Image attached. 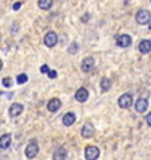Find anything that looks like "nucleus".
<instances>
[{"label": "nucleus", "instance_id": "obj_19", "mask_svg": "<svg viewBox=\"0 0 151 160\" xmlns=\"http://www.w3.org/2000/svg\"><path fill=\"white\" fill-rule=\"evenodd\" d=\"M28 75L26 74H20V75H17V78H16V82H17V84H25L26 82H28Z\"/></svg>", "mask_w": 151, "mask_h": 160}, {"label": "nucleus", "instance_id": "obj_6", "mask_svg": "<svg viewBox=\"0 0 151 160\" xmlns=\"http://www.w3.org/2000/svg\"><path fill=\"white\" fill-rule=\"evenodd\" d=\"M135 110L138 112V113H144L147 110V108H148V100L147 98H144V97H139L135 101Z\"/></svg>", "mask_w": 151, "mask_h": 160}, {"label": "nucleus", "instance_id": "obj_11", "mask_svg": "<svg viewBox=\"0 0 151 160\" xmlns=\"http://www.w3.org/2000/svg\"><path fill=\"white\" fill-rule=\"evenodd\" d=\"M23 110H24V105L15 102V104H12L11 108H9V116L11 117H18L23 113Z\"/></svg>", "mask_w": 151, "mask_h": 160}, {"label": "nucleus", "instance_id": "obj_13", "mask_svg": "<svg viewBox=\"0 0 151 160\" xmlns=\"http://www.w3.org/2000/svg\"><path fill=\"white\" fill-rule=\"evenodd\" d=\"M138 50H139L142 54H148L151 51V41L150 39H142L138 45Z\"/></svg>", "mask_w": 151, "mask_h": 160}, {"label": "nucleus", "instance_id": "obj_24", "mask_svg": "<svg viewBox=\"0 0 151 160\" xmlns=\"http://www.w3.org/2000/svg\"><path fill=\"white\" fill-rule=\"evenodd\" d=\"M21 2H16L15 4H13V11H18L20 8H21Z\"/></svg>", "mask_w": 151, "mask_h": 160}, {"label": "nucleus", "instance_id": "obj_17", "mask_svg": "<svg viewBox=\"0 0 151 160\" xmlns=\"http://www.w3.org/2000/svg\"><path fill=\"white\" fill-rule=\"evenodd\" d=\"M100 85H101V91L103 92H108L112 87V80L109 78H103L101 82H100Z\"/></svg>", "mask_w": 151, "mask_h": 160}, {"label": "nucleus", "instance_id": "obj_22", "mask_svg": "<svg viewBox=\"0 0 151 160\" xmlns=\"http://www.w3.org/2000/svg\"><path fill=\"white\" fill-rule=\"evenodd\" d=\"M42 72V74H48V72L50 71V68H49V66L48 64H43V66H41V70H39Z\"/></svg>", "mask_w": 151, "mask_h": 160}, {"label": "nucleus", "instance_id": "obj_20", "mask_svg": "<svg viewBox=\"0 0 151 160\" xmlns=\"http://www.w3.org/2000/svg\"><path fill=\"white\" fill-rule=\"evenodd\" d=\"M78 49H79V45H78L76 42H74V43H72L70 48H68V52H70V54H76Z\"/></svg>", "mask_w": 151, "mask_h": 160}, {"label": "nucleus", "instance_id": "obj_5", "mask_svg": "<svg viewBox=\"0 0 151 160\" xmlns=\"http://www.w3.org/2000/svg\"><path fill=\"white\" fill-rule=\"evenodd\" d=\"M100 156V150L96 146H88L85 148V159L87 160H96Z\"/></svg>", "mask_w": 151, "mask_h": 160}, {"label": "nucleus", "instance_id": "obj_12", "mask_svg": "<svg viewBox=\"0 0 151 160\" xmlns=\"http://www.w3.org/2000/svg\"><path fill=\"white\" fill-rule=\"evenodd\" d=\"M75 121H76V114L72 113V112L66 113V114L63 116V118H62V122H63L64 126H72L75 123Z\"/></svg>", "mask_w": 151, "mask_h": 160}, {"label": "nucleus", "instance_id": "obj_4", "mask_svg": "<svg viewBox=\"0 0 151 160\" xmlns=\"http://www.w3.org/2000/svg\"><path fill=\"white\" fill-rule=\"evenodd\" d=\"M43 42L48 48H54L58 42V36L55 32H49L45 34V38H43Z\"/></svg>", "mask_w": 151, "mask_h": 160}, {"label": "nucleus", "instance_id": "obj_15", "mask_svg": "<svg viewBox=\"0 0 151 160\" xmlns=\"http://www.w3.org/2000/svg\"><path fill=\"white\" fill-rule=\"evenodd\" d=\"M12 143V137L11 134H4L0 137V148L2 150H5V148H8L9 146Z\"/></svg>", "mask_w": 151, "mask_h": 160}, {"label": "nucleus", "instance_id": "obj_25", "mask_svg": "<svg viewBox=\"0 0 151 160\" xmlns=\"http://www.w3.org/2000/svg\"><path fill=\"white\" fill-rule=\"evenodd\" d=\"M146 122H147V125H148V126H151V112H150L146 116Z\"/></svg>", "mask_w": 151, "mask_h": 160}, {"label": "nucleus", "instance_id": "obj_27", "mask_svg": "<svg viewBox=\"0 0 151 160\" xmlns=\"http://www.w3.org/2000/svg\"><path fill=\"white\" fill-rule=\"evenodd\" d=\"M3 70V62H2V59H0V71Z\"/></svg>", "mask_w": 151, "mask_h": 160}, {"label": "nucleus", "instance_id": "obj_28", "mask_svg": "<svg viewBox=\"0 0 151 160\" xmlns=\"http://www.w3.org/2000/svg\"><path fill=\"white\" fill-rule=\"evenodd\" d=\"M150 2H151V0H150Z\"/></svg>", "mask_w": 151, "mask_h": 160}, {"label": "nucleus", "instance_id": "obj_8", "mask_svg": "<svg viewBox=\"0 0 151 160\" xmlns=\"http://www.w3.org/2000/svg\"><path fill=\"white\" fill-rule=\"evenodd\" d=\"M116 42L120 48H129V46L131 45V37L129 34H120L117 37Z\"/></svg>", "mask_w": 151, "mask_h": 160}, {"label": "nucleus", "instance_id": "obj_16", "mask_svg": "<svg viewBox=\"0 0 151 160\" xmlns=\"http://www.w3.org/2000/svg\"><path fill=\"white\" fill-rule=\"evenodd\" d=\"M66 158H67V151H66L63 147L57 148L55 152H54V155H53V159L54 160H63Z\"/></svg>", "mask_w": 151, "mask_h": 160}, {"label": "nucleus", "instance_id": "obj_2", "mask_svg": "<svg viewBox=\"0 0 151 160\" xmlns=\"http://www.w3.org/2000/svg\"><path fill=\"white\" fill-rule=\"evenodd\" d=\"M135 20H137V22H138V24H141V25H146V24H148V21H150V12L146 11V9L138 11V12H137V15H135Z\"/></svg>", "mask_w": 151, "mask_h": 160}, {"label": "nucleus", "instance_id": "obj_14", "mask_svg": "<svg viewBox=\"0 0 151 160\" xmlns=\"http://www.w3.org/2000/svg\"><path fill=\"white\" fill-rule=\"evenodd\" d=\"M61 100L59 98H51L50 101L48 102V109H49V112H57V110H59L61 109Z\"/></svg>", "mask_w": 151, "mask_h": 160}, {"label": "nucleus", "instance_id": "obj_18", "mask_svg": "<svg viewBox=\"0 0 151 160\" xmlns=\"http://www.w3.org/2000/svg\"><path fill=\"white\" fill-rule=\"evenodd\" d=\"M38 7L43 11H48L53 7V0H38Z\"/></svg>", "mask_w": 151, "mask_h": 160}, {"label": "nucleus", "instance_id": "obj_7", "mask_svg": "<svg viewBox=\"0 0 151 160\" xmlns=\"http://www.w3.org/2000/svg\"><path fill=\"white\" fill-rule=\"evenodd\" d=\"M80 134L83 138H91V137H93L95 134V128H93V125L87 122V123H84L83 125V128L80 130Z\"/></svg>", "mask_w": 151, "mask_h": 160}, {"label": "nucleus", "instance_id": "obj_10", "mask_svg": "<svg viewBox=\"0 0 151 160\" xmlns=\"http://www.w3.org/2000/svg\"><path fill=\"white\" fill-rule=\"evenodd\" d=\"M88 97H89V93L85 88H79L75 93V98L78 102H85L88 100Z\"/></svg>", "mask_w": 151, "mask_h": 160}, {"label": "nucleus", "instance_id": "obj_26", "mask_svg": "<svg viewBox=\"0 0 151 160\" xmlns=\"http://www.w3.org/2000/svg\"><path fill=\"white\" fill-rule=\"evenodd\" d=\"M88 17H89V15H85V16L83 17V21H87V20H88Z\"/></svg>", "mask_w": 151, "mask_h": 160}, {"label": "nucleus", "instance_id": "obj_1", "mask_svg": "<svg viewBox=\"0 0 151 160\" xmlns=\"http://www.w3.org/2000/svg\"><path fill=\"white\" fill-rule=\"evenodd\" d=\"M118 105L122 109H129L133 105V96L130 93H123V95L118 98Z\"/></svg>", "mask_w": 151, "mask_h": 160}, {"label": "nucleus", "instance_id": "obj_21", "mask_svg": "<svg viewBox=\"0 0 151 160\" xmlns=\"http://www.w3.org/2000/svg\"><path fill=\"white\" fill-rule=\"evenodd\" d=\"M2 83H3V85L5 87V88H9V87H12V79L11 78H4L2 80Z\"/></svg>", "mask_w": 151, "mask_h": 160}, {"label": "nucleus", "instance_id": "obj_3", "mask_svg": "<svg viewBox=\"0 0 151 160\" xmlns=\"http://www.w3.org/2000/svg\"><path fill=\"white\" fill-rule=\"evenodd\" d=\"M38 144L36 141H33L30 142L28 146H26V148H25V155L26 158H29V159H33V158H36L37 154H38Z\"/></svg>", "mask_w": 151, "mask_h": 160}, {"label": "nucleus", "instance_id": "obj_9", "mask_svg": "<svg viewBox=\"0 0 151 160\" xmlns=\"http://www.w3.org/2000/svg\"><path fill=\"white\" fill-rule=\"evenodd\" d=\"M93 66H95V59L92 57H87V58L83 59L80 67H82L83 72H89V71H92V68H93Z\"/></svg>", "mask_w": 151, "mask_h": 160}, {"label": "nucleus", "instance_id": "obj_23", "mask_svg": "<svg viewBox=\"0 0 151 160\" xmlns=\"http://www.w3.org/2000/svg\"><path fill=\"white\" fill-rule=\"evenodd\" d=\"M48 75H49V78H50V79H55V78H57V71L50 70V71L48 72Z\"/></svg>", "mask_w": 151, "mask_h": 160}]
</instances>
